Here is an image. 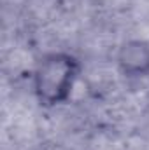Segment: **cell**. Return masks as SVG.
<instances>
[{"label":"cell","mask_w":149,"mask_h":150,"mask_svg":"<svg viewBox=\"0 0 149 150\" xmlns=\"http://www.w3.org/2000/svg\"><path fill=\"white\" fill-rule=\"evenodd\" d=\"M81 59L69 51L42 54L32 70V91L44 108H56L70 101L81 79Z\"/></svg>","instance_id":"1"},{"label":"cell","mask_w":149,"mask_h":150,"mask_svg":"<svg viewBox=\"0 0 149 150\" xmlns=\"http://www.w3.org/2000/svg\"><path fill=\"white\" fill-rule=\"evenodd\" d=\"M114 61L117 72L130 80L149 77V40L139 37L123 40L116 49Z\"/></svg>","instance_id":"2"}]
</instances>
